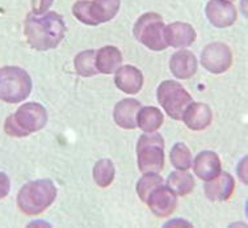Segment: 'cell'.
<instances>
[{
  "mask_svg": "<svg viewBox=\"0 0 248 228\" xmlns=\"http://www.w3.org/2000/svg\"><path fill=\"white\" fill-rule=\"evenodd\" d=\"M205 15L209 23L216 28H229L234 25L238 12L230 0H209L205 7Z\"/></svg>",
  "mask_w": 248,
  "mask_h": 228,
  "instance_id": "30bf717a",
  "label": "cell"
},
{
  "mask_svg": "<svg viewBox=\"0 0 248 228\" xmlns=\"http://www.w3.org/2000/svg\"><path fill=\"white\" fill-rule=\"evenodd\" d=\"M167 186L176 196H186L194 188V177L186 170H175L168 176Z\"/></svg>",
  "mask_w": 248,
  "mask_h": 228,
  "instance_id": "44dd1931",
  "label": "cell"
},
{
  "mask_svg": "<svg viewBox=\"0 0 248 228\" xmlns=\"http://www.w3.org/2000/svg\"><path fill=\"white\" fill-rule=\"evenodd\" d=\"M140 106V103L136 99H124L116 104L113 110L116 125L125 130L137 129V113Z\"/></svg>",
  "mask_w": 248,
  "mask_h": 228,
  "instance_id": "ac0fdd59",
  "label": "cell"
},
{
  "mask_svg": "<svg viewBox=\"0 0 248 228\" xmlns=\"http://www.w3.org/2000/svg\"><path fill=\"white\" fill-rule=\"evenodd\" d=\"M172 167L177 170H188L192 167V152L185 143L173 144L170 152Z\"/></svg>",
  "mask_w": 248,
  "mask_h": 228,
  "instance_id": "cb8c5ba5",
  "label": "cell"
},
{
  "mask_svg": "<svg viewBox=\"0 0 248 228\" xmlns=\"http://www.w3.org/2000/svg\"><path fill=\"white\" fill-rule=\"evenodd\" d=\"M201 64L205 70L214 75L223 74L232 64V53L223 42H212L203 47L201 53Z\"/></svg>",
  "mask_w": 248,
  "mask_h": 228,
  "instance_id": "9c48e42d",
  "label": "cell"
},
{
  "mask_svg": "<svg viewBox=\"0 0 248 228\" xmlns=\"http://www.w3.org/2000/svg\"><path fill=\"white\" fill-rule=\"evenodd\" d=\"M114 83L118 90L126 94H137L143 87V74L140 68L126 64L114 72Z\"/></svg>",
  "mask_w": 248,
  "mask_h": 228,
  "instance_id": "7c38bea8",
  "label": "cell"
},
{
  "mask_svg": "<svg viewBox=\"0 0 248 228\" xmlns=\"http://www.w3.org/2000/svg\"><path fill=\"white\" fill-rule=\"evenodd\" d=\"M24 34L29 46L38 51L55 49L66 34L63 17L54 11L44 15L28 14L24 23Z\"/></svg>",
  "mask_w": 248,
  "mask_h": 228,
  "instance_id": "6da1fadb",
  "label": "cell"
},
{
  "mask_svg": "<svg viewBox=\"0 0 248 228\" xmlns=\"http://www.w3.org/2000/svg\"><path fill=\"white\" fill-rule=\"evenodd\" d=\"M185 126L193 131H201L210 126L213 121L212 109L202 103H190L181 117Z\"/></svg>",
  "mask_w": 248,
  "mask_h": 228,
  "instance_id": "5bb4252c",
  "label": "cell"
},
{
  "mask_svg": "<svg viewBox=\"0 0 248 228\" xmlns=\"http://www.w3.org/2000/svg\"><path fill=\"white\" fill-rule=\"evenodd\" d=\"M47 123V112L38 103H27L18 106L15 114L4 121L5 134L12 138H25L40 131Z\"/></svg>",
  "mask_w": 248,
  "mask_h": 228,
  "instance_id": "7a4b0ae2",
  "label": "cell"
},
{
  "mask_svg": "<svg viewBox=\"0 0 248 228\" xmlns=\"http://www.w3.org/2000/svg\"><path fill=\"white\" fill-rule=\"evenodd\" d=\"M146 203L149 205L150 210L153 211L154 215H156L159 218H166L176 210L177 196L163 183L155 190H153Z\"/></svg>",
  "mask_w": 248,
  "mask_h": 228,
  "instance_id": "8fae6325",
  "label": "cell"
},
{
  "mask_svg": "<svg viewBox=\"0 0 248 228\" xmlns=\"http://www.w3.org/2000/svg\"><path fill=\"white\" fill-rule=\"evenodd\" d=\"M158 103L172 120H181L185 109L193 103L192 96L175 80H164L156 90Z\"/></svg>",
  "mask_w": 248,
  "mask_h": 228,
  "instance_id": "ba28073f",
  "label": "cell"
},
{
  "mask_svg": "<svg viewBox=\"0 0 248 228\" xmlns=\"http://www.w3.org/2000/svg\"><path fill=\"white\" fill-rule=\"evenodd\" d=\"M230 1H234V0H230Z\"/></svg>",
  "mask_w": 248,
  "mask_h": 228,
  "instance_id": "f546056e",
  "label": "cell"
},
{
  "mask_svg": "<svg viewBox=\"0 0 248 228\" xmlns=\"http://www.w3.org/2000/svg\"><path fill=\"white\" fill-rule=\"evenodd\" d=\"M122 64V54L116 46H104L96 51L95 66L100 74H113Z\"/></svg>",
  "mask_w": 248,
  "mask_h": 228,
  "instance_id": "d6986e66",
  "label": "cell"
},
{
  "mask_svg": "<svg viewBox=\"0 0 248 228\" xmlns=\"http://www.w3.org/2000/svg\"><path fill=\"white\" fill-rule=\"evenodd\" d=\"M164 227H192V224L184 219H173L170 223L164 224Z\"/></svg>",
  "mask_w": 248,
  "mask_h": 228,
  "instance_id": "f1b7e54d",
  "label": "cell"
},
{
  "mask_svg": "<svg viewBox=\"0 0 248 228\" xmlns=\"http://www.w3.org/2000/svg\"><path fill=\"white\" fill-rule=\"evenodd\" d=\"M33 81L24 68L4 66L0 68V100L8 104L23 103L32 92Z\"/></svg>",
  "mask_w": 248,
  "mask_h": 228,
  "instance_id": "277c9868",
  "label": "cell"
},
{
  "mask_svg": "<svg viewBox=\"0 0 248 228\" xmlns=\"http://www.w3.org/2000/svg\"><path fill=\"white\" fill-rule=\"evenodd\" d=\"M205 182V196L213 202L227 201L234 193L235 181L230 173L223 172Z\"/></svg>",
  "mask_w": 248,
  "mask_h": 228,
  "instance_id": "4fadbf2b",
  "label": "cell"
},
{
  "mask_svg": "<svg viewBox=\"0 0 248 228\" xmlns=\"http://www.w3.org/2000/svg\"><path fill=\"white\" fill-rule=\"evenodd\" d=\"M164 181L158 173H143L140 181L137 182V194L140 198V201L146 202L153 190L163 185Z\"/></svg>",
  "mask_w": 248,
  "mask_h": 228,
  "instance_id": "d4e9b609",
  "label": "cell"
},
{
  "mask_svg": "<svg viewBox=\"0 0 248 228\" xmlns=\"http://www.w3.org/2000/svg\"><path fill=\"white\" fill-rule=\"evenodd\" d=\"M57 198V188L49 179L29 181L18 190L17 206L25 215H38L51 206Z\"/></svg>",
  "mask_w": 248,
  "mask_h": 228,
  "instance_id": "3957f363",
  "label": "cell"
},
{
  "mask_svg": "<svg viewBox=\"0 0 248 228\" xmlns=\"http://www.w3.org/2000/svg\"><path fill=\"white\" fill-rule=\"evenodd\" d=\"M95 50H86L75 57L74 64H75L78 75L83 76V77H91V76L99 74L95 66Z\"/></svg>",
  "mask_w": 248,
  "mask_h": 228,
  "instance_id": "7402d4cb",
  "label": "cell"
},
{
  "mask_svg": "<svg viewBox=\"0 0 248 228\" xmlns=\"http://www.w3.org/2000/svg\"><path fill=\"white\" fill-rule=\"evenodd\" d=\"M164 122V116L160 112V109L155 106H143L140 107L137 113V127L143 130L144 133H154Z\"/></svg>",
  "mask_w": 248,
  "mask_h": 228,
  "instance_id": "ffe728a7",
  "label": "cell"
},
{
  "mask_svg": "<svg viewBox=\"0 0 248 228\" xmlns=\"http://www.w3.org/2000/svg\"><path fill=\"white\" fill-rule=\"evenodd\" d=\"M121 0H79L72 5V15L84 25L96 27L116 17Z\"/></svg>",
  "mask_w": 248,
  "mask_h": 228,
  "instance_id": "5b68a950",
  "label": "cell"
},
{
  "mask_svg": "<svg viewBox=\"0 0 248 228\" xmlns=\"http://www.w3.org/2000/svg\"><path fill=\"white\" fill-rule=\"evenodd\" d=\"M11 190V180L5 173L0 172V199H4Z\"/></svg>",
  "mask_w": 248,
  "mask_h": 228,
  "instance_id": "4316f807",
  "label": "cell"
},
{
  "mask_svg": "<svg viewBox=\"0 0 248 228\" xmlns=\"http://www.w3.org/2000/svg\"><path fill=\"white\" fill-rule=\"evenodd\" d=\"M54 0H32V14L44 15L53 5Z\"/></svg>",
  "mask_w": 248,
  "mask_h": 228,
  "instance_id": "484cf974",
  "label": "cell"
},
{
  "mask_svg": "<svg viewBox=\"0 0 248 228\" xmlns=\"http://www.w3.org/2000/svg\"><path fill=\"white\" fill-rule=\"evenodd\" d=\"M138 168L142 173H159L164 168V140L158 133H144L137 142Z\"/></svg>",
  "mask_w": 248,
  "mask_h": 228,
  "instance_id": "8992f818",
  "label": "cell"
},
{
  "mask_svg": "<svg viewBox=\"0 0 248 228\" xmlns=\"http://www.w3.org/2000/svg\"><path fill=\"white\" fill-rule=\"evenodd\" d=\"M238 176L244 183H247V156L244 157L243 160L240 161V164L238 166Z\"/></svg>",
  "mask_w": 248,
  "mask_h": 228,
  "instance_id": "83f0119b",
  "label": "cell"
},
{
  "mask_svg": "<svg viewBox=\"0 0 248 228\" xmlns=\"http://www.w3.org/2000/svg\"><path fill=\"white\" fill-rule=\"evenodd\" d=\"M197 66V58L192 51L188 50H179L172 55L170 61V70L172 75L181 80L190 79L192 76L196 75Z\"/></svg>",
  "mask_w": 248,
  "mask_h": 228,
  "instance_id": "2e32d148",
  "label": "cell"
},
{
  "mask_svg": "<svg viewBox=\"0 0 248 228\" xmlns=\"http://www.w3.org/2000/svg\"><path fill=\"white\" fill-rule=\"evenodd\" d=\"M134 37L137 41L153 51H162L168 47L166 40V25L163 17L155 12H146L134 24Z\"/></svg>",
  "mask_w": 248,
  "mask_h": 228,
  "instance_id": "52a82bcc",
  "label": "cell"
},
{
  "mask_svg": "<svg viewBox=\"0 0 248 228\" xmlns=\"http://www.w3.org/2000/svg\"><path fill=\"white\" fill-rule=\"evenodd\" d=\"M197 38V33L194 28L188 23L176 21L166 27V40L168 46L183 49L193 44Z\"/></svg>",
  "mask_w": 248,
  "mask_h": 228,
  "instance_id": "9a60e30c",
  "label": "cell"
},
{
  "mask_svg": "<svg viewBox=\"0 0 248 228\" xmlns=\"http://www.w3.org/2000/svg\"><path fill=\"white\" fill-rule=\"evenodd\" d=\"M193 170L199 179L209 181L221 173V159L213 151L200 152L193 161Z\"/></svg>",
  "mask_w": 248,
  "mask_h": 228,
  "instance_id": "e0dca14e",
  "label": "cell"
},
{
  "mask_svg": "<svg viewBox=\"0 0 248 228\" xmlns=\"http://www.w3.org/2000/svg\"><path fill=\"white\" fill-rule=\"evenodd\" d=\"M93 180L99 185L100 188H108L109 185L113 182L116 169L113 163L109 159H101L93 167Z\"/></svg>",
  "mask_w": 248,
  "mask_h": 228,
  "instance_id": "603a6c76",
  "label": "cell"
}]
</instances>
